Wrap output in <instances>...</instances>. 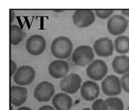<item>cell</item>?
<instances>
[{"label": "cell", "instance_id": "obj_1", "mask_svg": "<svg viewBox=\"0 0 129 110\" xmlns=\"http://www.w3.org/2000/svg\"><path fill=\"white\" fill-rule=\"evenodd\" d=\"M73 45L71 40L66 36H60L55 38L50 46L51 53L55 57L65 59L71 55Z\"/></svg>", "mask_w": 129, "mask_h": 110}, {"label": "cell", "instance_id": "obj_2", "mask_svg": "<svg viewBox=\"0 0 129 110\" xmlns=\"http://www.w3.org/2000/svg\"><path fill=\"white\" fill-rule=\"evenodd\" d=\"M93 49L89 45H81L76 48L72 54V60L75 65L84 67L94 59Z\"/></svg>", "mask_w": 129, "mask_h": 110}, {"label": "cell", "instance_id": "obj_3", "mask_svg": "<svg viewBox=\"0 0 129 110\" xmlns=\"http://www.w3.org/2000/svg\"><path fill=\"white\" fill-rule=\"evenodd\" d=\"M108 73V66L105 62L96 59L92 62L86 69V74L91 80L99 81L106 76Z\"/></svg>", "mask_w": 129, "mask_h": 110}, {"label": "cell", "instance_id": "obj_4", "mask_svg": "<svg viewBox=\"0 0 129 110\" xmlns=\"http://www.w3.org/2000/svg\"><path fill=\"white\" fill-rule=\"evenodd\" d=\"M82 79L79 75L71 73L60 80L59 83L60 90L68 94H75L81 87Z\"/></svg>", "mask_w": 129, "mask_h": 110}, {"label": "cell", "instance_id": "obj_5", "mask_svg": "<svg viewBox=\"0 0 129 110\" xmlns=\"http://www.w3.org/2000/svg\"><path fill=\"white\" fill-rule=\"evenodd\" d=\"M103 93L108 96L119 95L122 92V85L119 78L115 75H109L102 83Z\"/></svg>", "mask_w": 129, "mask_h": 110}, {"label": "cell", "instance_id": "obj_6", "mask_svg": "<svg viewBox=\"0 0 129 110\" xmlns=\"http://www.w3.org/2000/svg\"><path fill=\"white\" fill-rule=\"evenodd\" d=\"M35 75V70L31 67L22 65L17 69L13 78L17 85L28 86L34 81Z\"/></svg>", "mask_w": 129, "mask_h": 110}, {"label": "cell", "instance_id": "obj_7", "mask_svg": "<svg viewBox=\"0 0 129 110\" xmlns=\"http://www.w3.org/2000/svg\"><path fill=\"white\" fill-rule=\"evenodd\" d=\"M128 26V21L120 15L112 16L107 22V30L113 35H120L125 32Z\"/></svg>", "mask_w": 129, "mask_h": 110}, {"label": "cell", "instance_id": "obj_8", "mask_svg": "<svg viewBox=\"0 0 129 110\" xmlns=\"http://www.w3.org/2000/svg\"><path fill=\"white\" fill-rule=\"evenodd\" d=\"M55 93L54 86L48 81L38 84L34 91V96L39 102H47L50 100Z\"/></svg>", "mask_w": 129, "mask_h": 110}, {"label": "cell", "instance_id": "obj_9", "mask_svg": "<svg viewBox=\"0 0 129 110\" xmlns=\"http://www.w3.org/2000/svg\"><path fill=\"white\" fill-rule=\"evenodd\" d=\"M73 23L79 28L91 26L95 20V15L91 10H77L73 15Z\"/></svg>", "mask_w": 129, "mask_h": 110}, {"label": "cell", "instance_id": "obj_10", "mask_svg": "<svg viewBox=\"0 0 129 110\" xmlns=\"http://www.w3.org/2000/svg\"><path fill=\"white\" fill-rule=\"evenodd\" d=\"M46 41L40 35H33L28 39L26 49L29 54L32 55H39L46 49Z\"/></svg>", "mask_w": 129, "mask_h": 110}, {"label": "cell", "instance_id": "obj_11", "mask_svg": "<svg viewBox=\"0 0 129 110\" xmlns=\"http://www.w3.org/2000/svg\"><path fill=\"white\" fill-rule=\"evenodd\" d=\"M93 49L98 56L108 57L113 54V44L109 38L102 37L94 42Z\"/></svg>", "mask_w": 129, "mask_h": 110}, {"label": "cell", "instance_id": "obj_12", "mask_svg": "<svg viewBox=\"0 0 129 110\" xmlns=\"http://www.w3.org/2000/svg\"><path fill=\"white\" fill-rule=\"evenodd\" d=\"M48 70L51 77L55 79H60L66 76L69 72V66L65 60H55L50 63Z\"/></svg>", "mask_w": 129, "mask_h": 110}, {"label": "cell", "instance_id": "obj_13", "mask_svg": "<svg viewBox=\"0 0 129 110\" xmlns=\"http://www.w3.org/2000/svg\"><path fill=\"white\" fill-rule=\"evenodd\" d=\"M80 94L82 98L86 101L95 100L100 94V87L96 83L86 81L81 85Z\"/></svg>", "mask_w": 129, "mask_h": 110}, {"label": "cell", "instance_id": "obj_14", "mask_svg": "<svg viewBox=\"0 0 129 110\" xmlns=\"http://www.w3.org/2000/svg\"><path fill=\"white\" fill-rule=\"evenodd\" d=\"M27 89L20 86H12L10 88V102L11 105L20 106L27 99Z\"/></svg>", "mask_w": 129, "mask_h": 110}, {"label": "cell", "instance_id": "obj_15", "mask_svg": "<svg viewBox=\"0 0 129 110\" xmlns=\"http://www.w3.org/2000/svg\"><path fill=\"white\" fill-rule=\"evenodd\" d=\"M53 106L56 110H70L73 106V99L64 93L55 94L52 100Z\"/></svg>", "mask_w": 129, "mask_h": 110}, {"label": "cell", "instance_id": "obj_16", "mask_svg": "<svg viewBox=\"0 0 129 110\" xmlns=\"http://www.w3.org/2000/svg\"><path fill=\"white\" fill-rule=\"evenodd\" d=\"M112 68L118 74H127L129 72V57L126 55L116 56L112 61Z\"/></svg>", "mask_w": 129, "mask_h": 110}, {"label": "cell", "instance_id": "obj_17", "mask_svg": "<svg viewBox=\"0 0 129 110\" xmlns=\"http://www.w3.org/2000/svg\"><path fill=\"white\" fill-rule=\"evenodd\" d=\"M116 52L118 54H124L129 52V37L126 35H120L114 40Z\"/></svg>", "mask_w": 129, "mask_h": 110}, {"label": "cell", "instance_id": "obj_18", "mask_svg": "<svg viewBox=\"0 0 129 110\" xmlns=\"http://www.w3.org/2000/svg\"><path fill=\"white\" fill-rule=\"evenodd\" d=\"M23 36V32L18 25H10V42L13 45H18L22 42Z\"/></svg>", "mask_w": 129, "mask_h": 110}, {"label": "cell", "instance_id": "obj_19", "mask_svg": "<svg viewBox=\"0 0 129 110\" xmlns=\"http://www.w3.org/2000/svg\"><path fill=\"white\" fill-rule=\"evenodd\" d=\"M108 110H123L124 104L120 98L110 97L105 100Z\"/></svg>", "mask_w": 129, "mask_h": 110}, {"label": "cell", "instance_id": "obj_20", "mask_svg": "<svg viewBox=\"0 0 129 110\" xmlns=\"http://www.w3.org/2000/svg\"><path fill=\"white\" fill-rule=\"evenodd\" d=\"M93 110H108L105 100L102 99H96L92 104Z\"/></svg>", "mask_w": 129, "mask_h": 110}, {"label": "cell", "instance_id": "obj_21", "mask_svg": "<svg viewBox=\"0 0 129 110\" xmlns=\"http://www.w3.org/2000/svg\"><path fill=\"white\" fill-rule=\"evenodd\" d=\"M114 11L112 10H96L95 13L98 18L102 19H107L113 13Z\"/></svg>", "mask_w": 129, "mask_h": 110}, {"label": "cell", "instance_id": "obj_22", "mask_svg": "<svg viewBox=\"0 0 129 110\" xmlns=\"http://www.w3.org/2000/svg\"><path fill=\"white\" fill-rule=\"evenodd\" d=\"M122 88L126 93H129V72L125 74L121 78Z\"/></svg>", "mask_w": 129, "mask_h": 110}, {"label": "cell", "instance_id": "obj_23", "mask_svg": "<svg viewBox=\"0 0 129 110\" xmlns=\"http://www.w3.org/2000/svg\"><path fill=\"white\" fill-rule=\"evenodd\" d=\"M10 69H11V70H11L10 76H12L15 75L16 70H17V66H16V63H15L13 60H10Z\"/></svg>", "mask_w": 129, "mask_h": 110}, {"label": "cell", "instance_id": "obj_24", "mask_svg": "<svg viewBox=\"0 0 129 110\" xmlns=\"http://www.w3.org/2000/svg\"><path fill=\"white\" fill-rule=\"evenodd\" d=\"M39 110H55V109H54L53 107L50 106L49 105H45L40 107L39 109Z\"/></svg>", "mask_w": 129, "mask_h": 110}, {"label": "cell", "instance_id": "obj_25", "mask_svg": "<svg viewBox=\"0 0 129 110\" xmlns=\"http://www.w3.org/2000/svg\"><path fill=\"white\" fill-rule=\"evenodd\" d=\"M10 23H12L14 21V19H15V13H14L13 10H10Z\"/></svg>", "mask_w": 129, "mask_h": 110}, {"label": "cell", "instance_id": "obj_26", "mask_svg": "<svg viewBox=\"0 0 129 110\" xmlns=\"http://www.w3.org/2000/svg\"><path fill=\"white\" fill-rule=\"evenodd\" d=\"M122 15H123L124 16L129 17V10H123L121 11Z\"/></svg>", "mask_w": 129, "mask_h": 110}, {"label": "cell", "instance_id": "obj_27", "mask_svg": "<svg viewBox=\"0 0 129 110\" xmlns=\"http://www.w3.org/2000/svg\"><path fill=\"white\" fill-rule=\"evenodd\" d=\"M17 110H32L31 108H28V107H26V106H23V107H20Z\"/></svg>", "mask_w": 129, "mask_h": 110}, {"label": "cell", "instance_id": "obj_28", "mask_svg": "<svg viewBox=\"0 0 129 110\" xmlns=\"http://www.w3.org/2000/svg\"><path fill=\"white\" fill-rule=\"evenodd\" d=\"M65 10H54V12L56 13H61V12H64Z\"/></svg>", "mask_w": 129, "mask_h": 110}, {"label": "cell", "instance_id": "obj_29", "mask_svg": "<svg viewBox=\"0 0 129 110\" xmlns=\"http://www.w3.org/2000/svg\"><path fill=\"white\" fill-rule=\"evenodd\" d=\"M82 110H91V109L89 108H84V109H82Z\"/></svg>", "mask_w": 129, "mask_h": 110}, {"label": "cell", "instance_id": "obj_30", "mask_svg": "<svg viewBox=\"0 0 129 110\" xmlns=\"http://www.w3.org/2000/svg\"><path fill=\"white\" fill-rule=\"evenodd\" d=\"M10 110H14L13 107L12 105H10Z\"/></svg>", "mask_w": 129, "mask_h": 110}, {"label": "cell", "instance_id": "obj_31", "mask_svg": "<svg viewBox=\"0 0 129 110\" xmlns=\"http://www.w3.org/2000/svg\"><path fill=\"white\" fill-rule=\"evenodd\" d=\"M127 110H129V106H128V108H127Z\"/></svg>", "mask_w": 129, "mask_h": 110}]
</instances>
